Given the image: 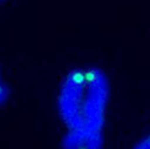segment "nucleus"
Segmentation results:
<instances>
[{
	"mask_svg": "<svg viewBox=\"0 0 150 149\" xmlns=\"http://www.w3.org/2000/svg\"><path fill=\"white\" fill-rule=\"evenodd\" d=\"M0 1H1V0H0Z\"/></svg>",
	"mask_w": 150,
	"mask_h": 149,
	"instance_id": "4",
	"label": "nucleus"
},
{
	"mask_svg": "<svg viewBox=\"0 0 150 149\" xmlns=\"http://www.w3.org/2000/svg\"><path fill=\"white\" fill-rule=\"evenodd\" d=\"M0 86H1V84H0Z\"/></svg>",
	"mask_w": 150,
	"mask_h": 149,
	"instance_id": "3",
	"label": "nucleus"
},
{
	"mask_svg": "<svg viewBox=\"0 0 150 149\" xmlns=\"http://www.w3.org/2000/svg\"><path fill=\"white\" fill-rule=\"evenodd\" d=\"M134 149H150V131L136 143Z\"/></svg>",
	"mask_w": 150,
	"mask_h": 149,
	"instance_id": "2",
	"label": "nucleus"
},
{
	"mask_svg": "<svg viewBox=\"0 0 150 149\" xmlns=\"http://www.w3.org/2000/svg\"><path fill=\"white\" fill-rule=\"evenodd\" d=\"M109 100L110 86L102 70L86 67L67 75L57 100L67 128L63 149H103Z\"/></svg>",
	"mask_w": 150,
	"mask_h": 149,
	"instance_id": "1",
	"label": "nucleus"
}]
</instances>
